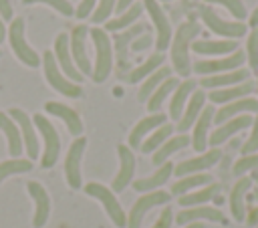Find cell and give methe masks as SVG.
Listing matches in <instances>:
<instances>
[{
    "mask_svg": "<svg viewBox=\"0 0 258 228\" xmlns=\"http://www.w3.org/2000/svg\"><path fill=\"white\" fill-rule=\"evenodd\" d=\"M200 24L194 20L181 22L177 26L175 36H171V63L177 75L187 77L191 73V63H189V46L194 42V36L200 34Z\"/></svg>",
    "mask_w": 258,
    "mask_h": 228,
    "instance_id": "1",
    "label": "cell"
},
{
    "mask_svg": "<svg viewBox=\"0 0 258 228\" xmlns=\"http://www.w3.org/2000/svg\"><path fill=\"white\" fill-rule=\"evenodd\" d=\"M91 38L95 42V50H97V59H95V69H93V81L95 83H103L111 69H113V46H111V38L107 36L105 28H91Z\"/></svg>",
    "mask_w": 258,
    "mask_h": 228,
    "instance_id": "2",
    "label": "cell"
},
{
    "mask_svg": "<svg viewBox=\"0 0 258 228\" xmlns=\"http://www.w3.org/2000/svg\"><path fill=\"white\" fill-rule=\"evenodd\" d=\"M42 65H44V77H46L48 85H50L54 91H58V93L64 95V97H73V99H77V97L83 95V89H81L77 83L67 81L64 75L58 71L54 52L44 50V52H42Z\"/></svg>",
    "mask_w": 258,
    "mask_h": 228,
    "instance_id": "3",
    "label": "cell"
},
{
    "mask_svg": "<svg viewBox=\"0 0 258 228\" xmlns=\"http://www.w3.org/2000/svg\"><path fill=\"white\" fill-rule=\"evenodd\" d=\"M85 192H87L89 196L97 198V200L103 204V208H105L107 216L111 218V222H113L115 226H119V228H127V216H125V212H123L121 204L117 202V198H115L113 190L105 188L103 184L91 182V184H87V186H85Z\"/></svg>",
    "mask_w": 258,
    "mask_h": 228,
    "instance_id": "4",
    "label": "cell"
},
{
    "mask_svg": "<svg viewBox=\"0 0 258 228\" xmlns=\"http://www.w3.org/2000/svg\"><path fill=\"white\" fill-rule=\"evenodd\" d=\"M8 38H10V46L14 50V54L28 67H38L40 65V56L36 54V50L26 42L24 38V20L22 18H14L10 22V30H8Z\"/></svg>",
    "mask_w": 258,
    "mask_h": 228,
    "instance_id": "5",
    "label": "cell"
},
{
    "mask_svg": "<svg viewBox=\"0 0 258 228\" xmlns=\"http://www.w3.org/2000/svg\"><path fill=\"white\" fill-rule=\"evenodd\" d=\"M34 125L38 127V131L42 133V139H44V155H42V167H52L56 163V157H58V151H60V139H58V133L54 129V125L40 113H36L32 117Z\"/></svg>",
    "mask_w": 258,
    "mask_h": 228,
    "instance_id": "6",
    "label": "cell"
},
{
    "mask_svg": "<svg viewBox=\"0 0 258 228\" xmlns=\"http://www.w3.org/2000/svg\"><path fill=\"white\" fill-rule=\"evenodd\" d=\"M200 14H202V20L208 24V28H210L212 32H216V34H220V36H228L230 40H236V38L244 36L246 30H248L246 22H240V20H238V22L224 20V18H220L210 6H202Z\"/></svg>",
    "mask_w": 258,
    "mask_h": 228,
    "instance_id": "7",
    "label": "cell"
},
{
    "mask_svg": "<svg viewBox=\"0 0 258 228\" xmlns=\"http://www.w3.org/2000/svg\"><path fill=\"white\" fill-rule=\"evenodd\" d=\"M171 198V194L163 192V190H155V192H147L143 194L141 198L135 200L133 208L129 210V218H127V228H139L143 218H145V212L151 210L153 206H161V204H167Z\"/></svg>",
    "mask_w": 258,
    "mask_h": 228,
    "instance_id": "8",
    "label": "cell"
},
{
    "mask_svg": "<svg viewBox=\"0 0 258 228\" xmlns=\"http://www.w3.org/2000/svg\"><path fill=\"white\" fill-rule=\"evenodd\" d=\"M246 61V52L242 50H234L232 54L228 56H222V59H210V61H198L194 63V71L200 73V75H220V73H228V71H236L244 65Z\"/></svg>",
    "mask_w": 258,
    "mask_h": 228,
    "instance_id": "9",
    "label": "cell"
},
{
    "mask_svg": "<svg viewBox=\"0 0 258 228\" xmlns=\"http://www.w3.org/2000/svg\"><path fill=\"white\" fill-rule=\"evenodd\" d=\"M143 6L149 12V16L153 20V26H155V32H157L155 48H157V52H163L171 42V24H169L163 8L157 4V0H143Z\"/></svg>",
    "mask_w": 258,
    "mask_h": 228,
    "instance_id": "10",
    "label": "cell"
},
{
    "mask_svg": "<svg viewBox=\"0 0 258 228\" xmlns=\"http://www.w3.org/2000/svg\"><path fill=\"white\" fill-rule=\"evenodd\" d=\"M85 145H87V139L83 135L77 137L71 143V147L67 151V157H64V176H67V182L73 190L81 188V157H83Z\"/></svg>",
    "mask_w": 258,
    "mask_h": 228,
    "instance_id": "11",
    "label": "cell"
},
{
    "mask_svg": "<svg viewBox=\"0 0 258 228\" xmlns=\"http://www.w3.org/2000/svg\"><path fill=\"white\" fill-rule=\"evenodd\" d=\"M222 157V151L218 147L210 149V151H204L202 155L198 157H191V159H185V161H179L177 165H173V174L177 178H183V176H191V174H202L204 169L212 167L214 163H218Z\"/></svg>",
    "mask_w": 258,
    "mask_h": 228,
    "instance_id": "12",
    "label": "cell"
},
{
    "mask_svg": "<svg viewBox=\"0 0 258 228\" xmlns=\"http://www.w3.org/2000/svg\"><path fill=\"white\" fill-rule=\"evenodd\" d=\"M69 40H71V36H67L64 32H60V34L54 38V59H56L58 65L64 69V75H67L69 79H73L75 83H81V81H83V75H81V71L75 67V63H73V54H71Z\"/></svg>",
    "mask_w": 258,
    "mask_h": 228,
    "instance_id": "13",
    "label": "cell"
},
{
    "mask_svg": "<svg viewBox=\"0 0 258 228\" xmlns=\"http://www.w3.org/2000/svg\"><path fill=\"white\" fill-rule=\"evenodd\" d=\"M26 190H28L30 198H32L34 204H36L34 218H32V226H34V228H42V226L48 222V214H50V200H48V194H46V190L42 188V184H38V182H28V184H26Z\"/></svg>",
    "mask_w": 258,
    "mask_h": 228,
    "instance_id": "14",
    "label": "cell"
},
{
    "mask_svg": "<svg viewBox=\"0 0 258 228\" xmlns=\"http://www.w3.org/2000/svg\"><path fill=\"white\" fill-rule=\"evenodd\" d=\"M87 32H89V28L85 24H79L73 28V34H71V54L75 56V63H77V69L81 71V75H93L91 63H89V56L85 50Z\"/></svg>",
    "mask_w": 258,
    "mask_h": 228,
    "instance_id": "15",
    "label": "cell"
},
{
    "mask_svg": "<svg viewBox=\"0 0 258 228\" xmlns=\"http://www.w3.org/2000/svg\"><path fill=\"white\" fill-rule=\"evenodd\" d=\"M246 113H258V99H254V97H242V99H236L232 103H226L222 109L216 111L214 121L218 125H222L228 119L238 117V115H246Z\"/></svg>",
    "mask_w": 258,
    "mask_h": 228,
    "instance_id": "16",
    "label": "cell"
},
{
    "mask_svg": "<svg viewBox=\"0 0 258 228\" xmlns=\"http://www.w3.org/2000/svg\"><path fill=\"white\" fill-rule=\"evenodd\" d=\"M119 153V174L113 180V192H121L127 188V184L133 180V172H135V155L131 151L129 145H119L117 147Z\"/></svg>",
    "mask_w": 258,
    "mask_h": 228,
    "instance_id": "17",
    "label": "cell"
},
{
    "mask_svg": "<svg viewBox=\"0 0 258 228\" xmlns=\"http://www.w3.org/2000/svg\"><path fill=\"white\" fill-rule=\"evenodd\" d=\"M143 32H147V26H143V24H133V26H129L125 32H121V34H113V42H115V50H117V65H119V69H127V65H129V42H133L135 40V36H139V34H143Z\"/></svg>",
    "mask_w": 258,
    "mask_h": 228,
    "instance_id": "18",
    "label": "cell"
},
{
    "mask_svg": "<svg viewBox=\"0 0 258 228\" xmlns=\"http://www.w3.org/2000/svg\"><path fill=\"white\" fill-rule=\"evenodd\" d=\"M8 113H10L12 119H16V125H20V131H22V139H24L28 157H30V159H36V157H38V139H36V135H34L30 117H28L22 109H16V107H12Z\"/></svg>",
    "mask_w": 258,
    "mask_h": 228,
    "instance_id": "19",
    "label": "cell"
},
{
    "mask_svg": "<svg viewBox=\"0 0 258 228\" xmlns=\"http://www.w3.org/2000/svg\"><path fill=\"white\" fill-rule=\"evenodd\" d=\"M254 123V119L246 113V115H238V117H232V119H228L226 123H222V125H218V129L210 135V145H220V143H224L228 137H232L234 133H238V131H242V129H246V127H250Z\"/></svg>",
    "mask_w": 258,
    "mask_h": 228,
    "instance_id": "20",
    "label": "cell"
},
{
    "mask_svg": "<svg viewBox=\"0 0 258 228\" xmlns=\"http://www.w3.org/2000/svg\"><path fill=\"white\" fill-rule=\"evenodd\" d=\"M198 220H210V222H224V214L218 208L212 206H194V208H185L175 216L177 224H189V222H198Z\"/></svg>",
    "mask_w": 258,
    "mask_h": 228,
    "instance_id": "21",
    "label": "cell"
},
{
    "mask_svg": "<svg viewBox=\"0 0 258 228\" xmlns=\"http://www.w3.org/2000/svg\"><path fill=\"white\" fill-rule=\"evenodd\" d=\"M44 109H46V113L60 117V119L67 123L69 131H71L73 135H79V137H81L83 121H81V117H79V113H77L75 109L67 107L64 103H56V101H48V103H44Z\"/></svg>",
    "mask_w": 258,
    "mask_h": 228,
    "instance_id": "22",
    "label": "cell"
},
{
    "mask_svg": "<svg viewBox=\"0 0 258 228\" xmlns=\"http://www.w3.org/2000/svg\"><path fill=\"white\" fill-rule=\"evenodd\" d=\"M214 115H216L214 107L208 105V107L202 109L200 117L196 119V123H194V137H191V143H194L196 151H204L206 149V145H208V129H210V123L214 121Z\"/></svg>",
    "mask_w": 258,
    "mask_h": 228,
    "instance_id": "23",
    "label": "cell"
},
{
    "mask_svg": "<svg viewBox=\"0 0 258 228\" xmlns=\"http://www.w3.org/2000/svg\"><path fill=\"white\" fill-rule=\"evenodd\" d=\"M252 186V180L250 178H240L232 192H230V210H232V216L236 222H242L246 220V206H244V198H246V192L250 190Z\"/></svg>",
    "mask_w": 258,
    "mask_h": 228,
    "instance_id": "24",
    "label": "cell"
},
{
    "mask_svg": "<svg viewBox=\"0 0 258 228\" xmlns=\"http://www.w3.org/2000/svg\"><path fill=\"white\" fill-rule=\"evenodd\" d=\"M248 77H250V71H246V69H236V71H228V73L204 77V79L200 81V85H202V87H208V89H218V87H228V85H240V83L248 81Z\"/></svg>",
    "mask_w": 258,
    "mask_h": 228,
    "instance_id": "25",
    "label": "cell"
},
{
    "mask_svg": "<svg viewBox=\"0 0 258 228\" xmlns=\"http://www.w3.org/2000/svg\"><path fill=\"white\" fill-rule=\"evenodd\" d=\"M254 91V83L252 81H244L240 85H232V87H224V89H214L210 93V101L212 103H232L236 99L248 97Z\"/></svg>",
    "mask_w": 258,
    "mask_h": 228,
    "instance_id": "26",
    "label": "cell"
},
{
    "mask_svg": "<svg viewBox=\"0 0 258 228\" xmlns=\"http://www.w3.org/2000/svg\"><path fill=\"white\" fill-rule=\"evenodd\" d=\"M204 103H206V93L202 91V89H196L194 93H191V97H189V103H187V107H185V113L179 117V121H177V129L183 133V131H187L194 123H196V119L200 117V113H202V109H204Z\"/></svg>",
    "mask_w": 258,
    "mask_h": 228,
    "instance_id": "27",
    "label": "cell"
},
{
    "mask_svg": "<svg viewBox=\"0 0 258 228\" xmlns=\"http://www.w3.org/2000/svg\"><path fill=\"white\" fill-rule=\"evenodd\" d=\"M163 123H165V115H163V113H153V115L141 119V121L131 129V133H129V147H133V149L141 147V139H143L151 129H157V127H161Z\"/></svg>",
    "mask_w": 258,
    "mask_h": 228,
    "instance_id": "28",
    "label": "cell"
},
{
    "mask_svg": "<svg viewBox=\"0 0 258 228\" xmlns=\"http://www.w3.org/2000/svg\"><path fill=\"white\" fill-rule=\"evenodd\" d=\"M171 174H173V163H171V161H165V163H161V165L157 167V172H155L153 176L135 180V182H133V188H135L137 192H143V194L155 192V188L163 186V184L169 180Z\"/></svg>",
    "mask_w": 258,
    "mask_h": 228,
    "instance_id": "29",
    "label": "cell"
},
{
    "mask_svg": "<svg viewBox=\"0 0 258 228\" xmlns=\"http://www.w3.org/2000/svg\"><path fill=\"white\" fill-rule=\"evenodd\" d=\"M191 48L198 54H226V52L238 50V42L230 38L228 40H194Z\"/></svg>",
    "mask_w": 258,
    "mask_h": 228,
    "instance_id": "30",
    "label": "cell"
},
{
    "mask_svg": "<svg viewBox=\"0 0 258 228\" xmlns=\"http://www.w3.org/2000/svg\"><path fill=\"white\" fill-rule=\"evenodd\" d=\"M196 91V81L191 79H185L183 83L177 85L173 97H171V103H169V115L171 119H179L183 115V105H185V99Z\"/></svg>",
    "mask_w": 258,
    "mask_h": 228,
    "instance_id": "31",
    "label": "cell"
},
{
    "mask_svg": "<svg viewBox=\"0 0 258 228\" xmlns=\"http://www.w3.org/2000/svg\"><path fill=\"white\" fill-rule=\"evenodd\" d=\"M0 129L6 133V139H8V151L10 155L18 157L20 151H22V137H20V129L16 125V121H12L6 113H0Z\"/></svg>",
    "mask_w": 258,
    "mask_h": 228,
    "instance_id": "32",
    "label": "cell"
},
{
    "mask_svg": "<svg viewBox=\"0 0 258 228\" xmlns=\"http://www.w3.org/2000/svg\"><path fill=\"white\" fill-rule=\"evenodd\" d=\"M189 141H191V139H189L185 133H181V135H175V137L167 139L161 147H157V149L153 151V163H155V165L165 163V159H167L171 153H175V151L183 149L185 145H189Z\"/></svg>",
    "mask_w": 258,
    "mask_h": 228,
    "instance_id": "33",
    "label": "cell"
},
{
    "mask_svg": "<svg viewBox=\"0 0 258 228\" xmlns=\"http://www.w3.org/2000/svg\"><path fill=\"white\" fill-rule=\"evenodd\" d=\"M218 192H220V184H208V186H204V188L198 190V192L179 196L177 202H179V206H183V208H194V206H202V204H206V202L212 200Z\"/></svg>",
    "mask_w": 258,
    "mask_h": 228,
    "instance_id": "34",
    "label": "cell"
},
{
    "mask_svg": "<svg viewBox=\"0 0 258 228\" xmlns=\"http://www.w3.org/2000/svg\"><path fill=\"white\" fill-rule=\"evenodd\" d=\"M171 77V69L169 67H159L155 73H151L145 81H143V85L139 87V93H137V99L143 103L145 99H149L151 97V93L165 81V79H169Z\"/></svg>",
    "mask_w": 258,
    "mask_h": 228,
    "instance_id": "35",
    "label": "cell"
},
{
    "mask_svg": "<svg viewBox=\"0 0 258 228\" xmlns=\"http://www.w3.org/2000/svg\"><path fill=\"white\" fill-rule=\"evenodd\" d=\"M163 54L161 52H155V54H151L143 65H139L137 69H133V71H129V75H127V81L129 83H139V81H143V79H147L151 73H155L159 67H163Z\"/></svg>",
    "mask_w": 258,
    "mask_h": 228,
    "instance_id": "36",
    "label": "cell"
},
{
    "mask_svg": "<svg viewBox=\"0 0 258 228\" xmlns=\"http://www.w3.org/2000/svg\"><path fill=\"white\" fill-rule=\"evenodd\" d=\"M208 184H212V176H210V174H191V176H183V178H179V180L171 186V194L183 196V194H187L189 190L200 188V186H208Z\"/></svg>",
    "mask_w": 258,
    "mask_h": 228,
    "instance_id": "37",
    "label": "cell"
},
{
    "mask_svg": "<svg viewBox=\"0 0 258 228\" xmlns=\"http://www.w3.org/2000/svg\"><path fill=\"white\" fill-rule=\"evenodd\" d=\"M177 79L175 77H169V79H165L153 93H151V97L147 99V109L151 111V113H157L159 109H161V103L165 101V97L173 91V89H177Z\"/></svg>",
    "mask_w": 258,
    "mask_h": 228,
    "instance_id": "38",
    "label": "cell"
},
{
    "mask_svg": "<svg viewBox=\"0 0 258 228\" xmlns=\"http://www.w3.org/2000/svg\"><path fill=\"white\" fill-rule=\"evenodd\" d=\"M141 12H143V4H131L121 16H117L115 20H109V22H105V30H111V32H115V30H119V28H129V26H133V22L141 16Z\"/></svg>",
    "mask_w": 258,
    "mask_h": 228,
    "instance_id": "39",
    "label": "cell"
},
{
    "mask_svg": "<svg viewBox=\"0 0 258 228\" xmlns=\"http://www.w3.org/2000/svg\"><path fill=\"white\" fill-rule=\"evenodd\" d=\"M171 131H173V127H171L169 123H163L161 127H157V129H155V131L141 143L139 149H141L143 153H151V151H155L157 147H161V145L167 141V137L171 135Z\"/></svg>",
    "mask_w": 258,
    "mask_h": 228,
    "instance_id": "40",
    "label": "cell"
},
{
    "mask_svg": "<svg viewBox=\"0 0 258 228\" xmlns=\"http://www.w3.org/2000/svg\"><path fill=\"white\" fill-rule=\"evenodd\" d=\"M32 169V161L30 159H6L0 163V182L12 174H24V172H30Z\"/></svg>",
    "mask_w": 258,
    "mask_h": 228,
    "instance_id": "41",
    "label": "cell"
},
{
    "mask_svg": "<svg viewBox=\"0 0 258 228\" xmlns=\"http://www.w3.org/2000/svg\"><path fill=\"white\" fill-rule=\"evenodd\" d=\"M246 59L250 63V69L258 71V26L252 28V32L246 40Z\"/></svg>",
    "mask_w": 258,
    "mask_h": 228,
    "instance_id": "42",
    "label": "cell"
},
{
    "mask_svg": "<svg viewBox=\"0 0 258 228\" xmlns=\"http://www.w3.org/2000/svg\"><path fill=\"white\" fill-rule=\"evenodd\" d=\"M258 172V153H252V155H242L236 163H234V167H232V172H234V176H238V178H242L246 172Z\"/></svg>",
    "mask_w": 258,
    "mask_h": 228,
    "instance_id": "43",
    "label": "cell"
},
{
    "mask_svg": "<svg viewBox=\"0 0 258 228\" xmlns=\"http://www.w3.org/2000/svg\"><path fill=\"white\" fill-rule=\"evenodd\" d=\"M206 2H210V4H220V6H224L236 20H244L246 18V6H244V2L242 0H206Z\"/></svg>",
    "mask_w": 258,
    "mask_h": 228,
    "instance_id": "44",
    "label": "cell"
},
{
    "mask_svg": "<svg viewBox=\"0 0 258 228\" xmlns=\"http://www.w3.org/2000/svg\"><path fill=\"white\" fill-rule=\"evenodd\" d=\"M115 4H117V0H99V6H97V10H95V14H93V18H91V20H93L95 24L105 22V20L111 16V12H113Z\"/></svg>",
    "mask_w": 258,
    "mask_h": 228,
    "instance_id": "45",
    "label": "cell"
},
{
    "mask_svg": "<svg viewBox=\"0 0 258 228\" xmlns=\"http://www.w3.org/2000/svg\"><path fill=\"white\" fill-rule=\"evenodd\" d=\"M24 4H34V2H42V4H48V6H52V8H56L60 14H64V16H71V14H75V8L71 6V2L69 0H22Z\"/></svg>",
    "mask_w": 258,
    "mask_h": 228,
    "instance_id": "46",
    "label": "cell"
},
{
    "mask_svg": "<svg viewBox=\"0 0 258 228\" xmlns=\"http://www.w3.org/2000/svg\"><path fill=\"white\" fill-rule=\"evenodd\" d=\"M254 151H258V115L252 123V133H250L248 141L242 145V155H252Z\"/></svg>",
    "mask_w": 258,
    "mask_h": 228,
    "instance_id": "47",
    "label": "cell"
},
{
    "mask_svg": "<svg viewBox=\"0 0 258 228\" xmlns=\"http://www.w3.org/2000/svg\"><path fill=\"white\" fill-rule=\"evenodd\" d=\"M171 222H173V212H171V208H165L151 228H171Z\"/></svg>",
    "mask_w": 258,
    "mask_h": 228,
    "instance_id": "48",
    "label": "cell"
},
{
    "mask_svg": "<svg viewBox=\"0 0 258 228\" xmlns=\"http://www.w3.org/2000/svg\"><path fill=\"white\" fill-rule=\"evenodd\" d=\"M151 42H153V40H151V36H149L147 32H143V34H139V36L131 42V48H133V50H143V48L151 46Z\"/></svg>",
    "mask_w": 258,
    "mask_h": 228,
    "instance_id": "49",
    "label": "cell"
},
{
    "mask_svg": "<svg viewBox=\"0 0 258 228\" xmlns=\"http://www.w3.org/2000/svg\"><path fill=\"white\" fill-rule=\"evenodd\" d=\"M95 4H97V0H81V4H79V8L75 10V14H77L79 18H85V16H89V12L95 8Z\"/></svg>",
    "mask_w": 258,
    "mask_h": 228,
    "instance_id": "50",
    "label": "cell"
},
{
    "mask_svg": "<svg viewBox=\"0 0 258 228\" xmlns=\"http://www.w3.org/2000/svg\"><path fill=\"white\" fill-rule=\"evenodd\" d=\"M0 16L4 20H10L12 18V6H10L8 0H0Z\"/></svg>",
    "mask_w": 258,
    "mask_h": 228,
    "instance_id": "51",
    "label": "cell"
},
{
    "mask_svg": "<svg viewBox=\"0 0 258 228\" xmlns=\"http://www.w3.org/2000/svg\"><path fill=\"white\" fill-rule=\"evenodd\" d=\"M246 224L248 226H258V206L256 208H250V212L246 216Z\"/></svg>",
    "mask_w": 258,
    "mask_h": 228,
    "instance_id": "52",
    "label": "cell"
},
{
    "mask_svg": "<svg viewBox=\"0 0 258 228\" xmlns=\"http://www.w3.org/2000/svg\"><path fill=\"white\" fill-rule=\"evenodd\" d=\"M131 4H133V0H119V2L115 4V10L123 14V12H125V10H127V8L131 6Z\"/></svg>",
    "mask_w": 258,
    "mask_h": 228,
    "instance_id": "53",
    "label": "cell"
},
{
    "mask_svg": "<svg viewBox=\"0 0 258 228\" xmlns=\"http://www.w3.org/2000/svg\"><path fill=\"white\" fill-rule=\"evenodd\" d=\"M250 26H252V28H256V26H258V6H256V8H254V12L250 14Z\"/></svg>",
    "mask_w": 258,
    "mask_h": 228,
    "instance_id": "54",
    "label": "cell"
},
{
    "mask_svg": "<svg viewBox=\"0 0 258 228\" xmlns=\"http://www.w3.org/2000/svg\"><path fill=\"white\" fill-rule=\"evenodd\" d=\"M4 36H6V28H4V22L0 20V42L4 40Z\"/></svg>",
    "mask_w": 258,
    "mask_h": 228,
    "instance_id": "55",
    "label": "cell"
},
{
    "mask_svg": "<svg viewBox=\"0 0 258 228\" xmlns=\"http://www.w3.org/2000/svg\"><path fill=\"white\" fill-rule=\"evenodd\" d=\"M185 228H204V224L202 222H189Z\"/></svg>",
    "mask_w": 258,
    "mask_h": 228,
    "instance_id": "56",
    "label": "cell"
},
{
    "mask_svg": "<svg viewBox=\"0 0 258 228\" xmlns=\"http://www.w3.org/2000/svg\"><path fill=\"white\" fill-rule=\"evenodd\" d=\"M254 180H256V182H258V172H254Z\"/></svg>",
    "mask_w": 258,
    "mask_h": 228,
    "instance_id": "57",
    "label": "cell"
},
{
    "mask_svg": "<svg viewBox=\"0 0 258 228\" xmlns=\"http://www.w3.org/2000/svg\"><path fill=\"white\" fill-rule=\"evenodd\" d=\"M254 198H256V200H258V190H256V192H254Z\"/></svg>",
    "mask_w": 258,
    "mask_h": 228,
    "instance_id": "58",
    "label": "cell"
},
{
    "mask_svg": "<svg viewBox=\"0 0 258 228\" xmlns=\"http://www.w3.org/2000/svg\"><path fill=\"white\" fill-rule=\"evenodd\" d=\"M256 89H258V87H256Z\"/></svg>",
    "mask_w": 258,
    "mask_h": 228,
    "instance_id": "59",
    "label": "cell"
},
{
    "mask_svg": "<svg viewBox=\"0 0 258 228\" xmlns=\"http://www.w3.org/2000/svg\"><path fill=\"white\" fill-rule=\"evenodd\" d=\"M0 54H2V52H0Z\"/></svg>",
    "mask_w": 258,
    "mask_h": 228,
    "instance_id": "60",
    "label": "cell"
}]
</instances>
